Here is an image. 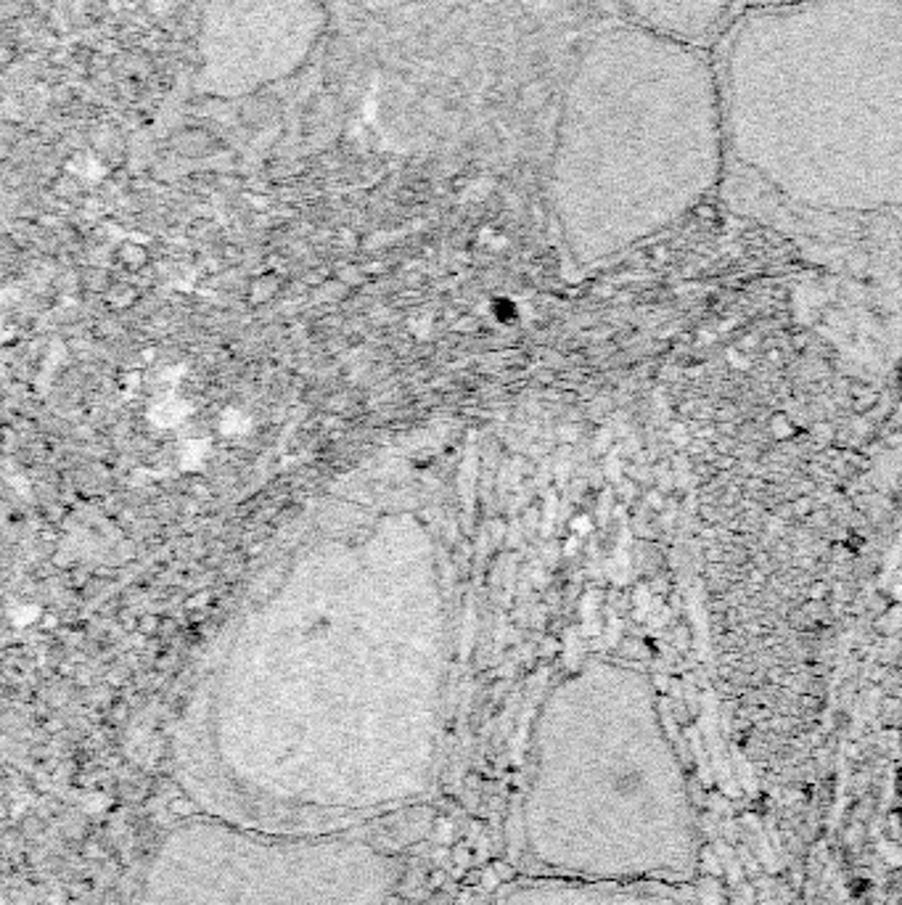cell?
I'll return each instance as SVG.
<instances>
[{
	"label": "cell",
	"mask_w": 902,
	"mask_h": 905,
	"mask_svg": "<svg viewBox=\"0 0 902 905\" xmlns=\"http://www.w3.org/2000/svg\"><path fill=\"white\" fill-rule=\"evenodd\" d=\"M403 818L302 831L202 810L159 834L130 905H403L416 874Z\"/></svg>",
	"instance_id": "cell-4"
},
{
	"label": "cell",
	"mask_w": 902,
	"mask_h": 905,
	"mask_svg": "<svg viewBox=\"0 0 902 905\" xmlns=\"http://www.w3.org/2000/svg\"><path fill=\"white\" fill-rule=\"evenodd\" d=\"M508 839L530 876L649 884L686 868V778L641 670L598 662L553 691L519 773Z\"/></svg>",
	"instance_id": "cell-3"
},
{
	"label": "cell",
	"mask_w": 902,
	"mask_h": 905,
	"mask_svg": "<svg viewBox=\"0 0 902 905\" xmlns=\"http://www.w3.org/2000/svg\"><path fill=\"white\" fill-rule=\"evenodd\" d=\"M728 180L805 217L902 212V0L749 3L712 48Z\"/></svg>",
	"instance_id": "cell-1"
},
{
	"label": "cell",
	"mask_w": 902,
	"mask_h": 905,
	"mask_svg": "<svg viewBox=\"0 0 902 905\" xmlns=\"http://www.w3.org/2000/svg\"><path fill=\"white\" fill-rule=\"evenodd\" d=\"M622 22L641 24L686 43L715 48L741 11V0H609Z\"/></svg>",
	"instance_id": "cell-6"
},
{
	"label": "cell",
	"mask_w": 902,
	"mask_h": 905,
	"mask_svg": "<svg viewBox=\"0 0 902 905\" xmlns=\"http://www.w3.org/2000/svg\"><path fill=\"white\" fill-rule=\"evenodd\" d=\"M725 178L712 48L622 19L598 30L569 77L556 149L572 255L601 262L670 231Z\"/></svg>",
	"instance_id": "cell-2"
},
{
	"label": "cell",
	"mask_w": 902,
	"mask_h": 905,
	"mask_svg": "<svg viewBox=\"0 0 902 905\" xmlns=\"http://www.w3.org/2000/svg\"><path fill=\"white\" fill-rule=\"evenodd\" d=\"M749 3H776V0H749Z\"/></svg>",
	"instance_id": "cell-7"
},
{
	"label": "cell",
	"mask_w": 902,
	"mask_h": 905,
	"mask_svg": "<svg viewBox=\"0 0 902 905\" xmlns=\"http://www.w3.org/2000/svg\"><path fill=\"white\" fill-rule=\"evenodd\" d=\"M643 887L646 884L572 882L524 874L516 882L471 892L453 905H670Z\"/></svg>",
	"instance_id": "cell-5"
}]
</instances>
